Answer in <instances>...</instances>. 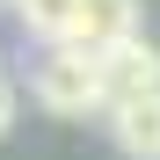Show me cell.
<instances>
[{
  "label": "cell",
  "mask_w": 160,
  "mask_h": 160,
  "mask_svg": "<svg viewBox=\"0 0 160 160\" xmlns=\"http://www.w3.org/2000/svg\"><path fill=\"white\" fill-rule=\"evenodd\" d=\"M138 37V0H73V22H66V44L102 58L109 44Z\"/></svg>",
  "instance_id": "cell-3"
},
{
  "label": "cell",
  "mask_w": 160,
  "mask_h": 160,
  "mask_svg": "<svg viewBox=\"0 0 160 160\" xmlns=\"http://www.w3.org/2000/svg\"><path fill=\"white\" fill-rule=\"evenodd\" d=\"M15 102H22V95H15V80L0 73V138H8V131H15Z\"/></svg>",
  "instance_id": "cell-6"
},
{
  "label": "cell",
  "mask_w": 160,
  "mask_h": 160,
  "mask_svg": "<svg viewBox=\"0 0 160 160\" xmlns=\"http://www.w3.org/2000/svg\"><path fill=\"white\" fill-rule=\"evenodd\" d=\"M95 73H102V109H109V102L160 95V44H146V37H124V44H109V51L95 58Z\"/></svg>",
  "instance_id": "cell-2"
},
{
  "label": "cell",
  "mask_w": 160,
  "mask_h": 160,
  "mask_svg": "<svg viewBox=\"0 0 160 160\" xmlns=\"http://www.w3.org/2000/svg\"><path fill=\"white\" fill-rule=\"evenodd\" d=\"M109 138L131 153V160H160V95H138V102H109Z\"/></svg>",
  "instance_id": "cell-4"
},
{
  "label": "cell",
  "mask_w": 160,
  "mask_h": 160,
  "mask_svg": "<svg viewBox=\"0 0 160 160\" xmlns=\"http://www.w3.org/2000/svg\"><path fill=\"white\" fill-rule=\"evenodd\" d=\"M29 95L44 102L51 117H95V109H102V73H95L88 51L51 44V51H44V66H37V80H29Z\"/></svg>",
  "instance_id": "cell-1"
},
{
  "label": "cell",
  "mask_w": 160,
  "mask_h": 160,
  "mask_svg": "<svg viewBox=\"0 0 160 160\" xmlns=\"http://www.w3.org/2000/svg\"><path fill=\"white\" fill-rule=\"evenodd\" d=\"M15 8V22L29 37H44V44H66V22H73V0H8Z\"/></svg>",
  "instance_id": "cell-5"
}]
</instances>
